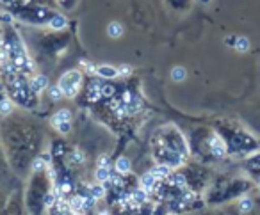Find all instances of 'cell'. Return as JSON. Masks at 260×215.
I'll use <instances>...</instances> for the list:
<instances>
[{
	"mask_svg": "<svg viewBox=\"0 0 260 215\" xmlns=\"http://www.w3.org/2000/svg\"><path fill=\"white\" fill-rule=\"evenodd\" d=\"M80 75L75 71L68 73V75H64L61 79V89L64 91L66 94H70V96H73V94L79 91V86H80Z\"/></svg>",
	"mask_w": 260,
	"mask_h": 215,
	"instance_id": "obj_1",
	"label": "cell"
},
{
	"mask_svg": "<svg viewBox=\"0 0 260 215\" xmlns=\"http://www.w3.org/2000/svg\"><path fill=\"white\" fill-rule=\"evenodd\" d=\"M155 183H157V180H155V176H153L152 172L145 174V176H143V180H141V185H143V189H145V190L155 189Z\"/></svg>",
	"mask_w": 260,
	"mask_h": 215,
	"instance_id": "obj_2",
	"label": "cell"
},
{
	"mask_svg": "<svg viewBox=\"0 0 260 215\" xmlns=\"http://www.w3.org/2000/svg\"><path fill=\"white\" fill-rule=\"evenodd\" d=\"M70 118H72V116H70L68 111H59L57 114L54 116V125H57L59 128H61L62 123H70Z\"/></svg>",
	"mask_w": 260,
	"mask_h": 215,
	"instance_id": "obj_3",
	"label": "cell"
},
{
	"mask_svg": "<svg viewBox=\"0 0 260 215\" xmlns=\"http://www.w3.org/2000/svg\"><path fill=\"white\" fill-rule=\"evenodd\" d=\"M150 172H152V174L155 176L157 182H160V180H164V178H168V176H170V169L162 167V165H160V167H155L153 171H150Z\"/></svg>",
	"mask_w": 260,
	"mask_h": 215,
	"instance_id": "obj_4",
	"label": "cell"
},
{
	"mask_svg": "<svg viewBox=\"0 0 260 215\" xmlns=\"http://www.w3.org/2000/svg\"><path fill=\"white\" fill-rule=\"evenodd\" d=\"M47 77H38V79H34V82H32V89L34 91H41V89H45L47 87Z\"/></svg>",
	"mask_w": 260,
	"mask_h": 215,
	"instance_id": "obj_5",
	"label": "cell"
},
{
	"mask_svg": "<svg viewBox=\"0 0 260 215\" xmlns=\"http://www.w3.org/2000/svg\"><path fill=\"white\" fill-rule=\"evenodd\" d=\"M116 169H118L119 172H126L130 169V162H128V158H125V157H121L118 162H116Z\"/></svg>",
	"mask_w": 260,
	"mask_h": 215,
	"instance_id": "obj_6",
	"label": "cell"
},
{
	"mask_svg": "<svg viewBox=\"0 0 260 215\" xmlns=\"http://www.w3.org/2000/svg\"><path fill=\"white\" fill-rule=\"evenodd\" d=\"M104 93V91H102V87L98 86L96 82L93 84V86H91V91H89V100L91 101H94L96 100V98H100V94Z\"/></svg>",
	"mask_w": 260,
	"mask_h": 215,
	"instance_id": "obj_7",
	"label": "cell"
},
{
	"mask_svg": "<svg viewBox=\"0 0 260 215\" xmlns=\"http://www.w3.org/2000/svg\"><path fill=\"white\" fill-rule=\"evenodd\" d=\"M96 73L102 77H107V79H111V77L116 75V69L112 68H107V66H100V68H96Z\"/></svg>",
	"mask_w": 260,
	"mask_h": 215,
	"instance_id": "obj_8",
	"label": "cell"
},
{
	"mask_svg": "<svg viewBox=\"0 0 260 215\" xmlns=\"http://www.w3.org/2000/svg\"><path fill=\"white\" fill-rule=\"evenodd\" d=\"M96 178L100 180V182H107V180H111V174H109L107 167H100L96 171Z\"/></svg>",
	"mask_w": 260,
	"mask_h": 215,
	"instance_id": "obj_9",
	"label": "cell"
},
{
	"mask_svg": "<svg viewBox=\"0 0 260 215\" xmlns=\"http://www.w3.org/2000/svg\"><path fill=\"white\" fill-rule=\"evenodd\" d=\"M109 34H111L112 38H118L119 34H121V27H119L118 23H112V25H109Z\"/></svg>",
	"mask_w": 260,
	"mask_h": 215,
	"instance_id": "obj_10",
	"label": "cell"
},
{
	"mask_svg": "<svg viewBox=\"0 0 260 215\" xmlns=\"http://www.w3.org/2000/svg\"><path fill=\"white\" fill-rule=\"evenodd\" d=\"M91 192H93L94 199H98V197H104V187H93V189H91Z\"/></svg>",
	"mask_w": 260,
	"mask_h": 215,
	"instance_id": "obj_11",
	"label": "cell"
},
{
	"mask_svg": "<svg viewBox=\"0 0 260 215\" xmlns=\"http://www.w3.org/2000/svg\"><path fill=\"white\" fill-rule=\"evenodd\" d=\"M184 77H185V71L182 68H175L173 69V79L175 80H182Z\"/></svg>",
	"mask_w": 260,
	"mask_h": 215,
	"instance_id": "obj_12",
	"label": "cell"
},
{
	"mask_svg": "<svg viewBox=\"0 0 260 215\" xmlns=\"http://www.w3.org/2000/svg\"><path fill=\"white\" fill-rule=\"evenodd\" d=\"M9 111H11V105H9V101L8 100L0 101V112H2V114H8Z\"/></svg>",
	"mask_w": 260,
	"mask_h": 215,
	"instance_id": "obj_13",
	"label": "cell"
},
{
	"mask_svg": "<svg viewBox=\"0 0 260 215\" xmlns=\"http://www.w3.org/2000/svg\"><path fill=\"white\" fill-rule=\"evenodd\" d=\"M50 96H52V100H59V98H61V89H52L50 91Z\"/></svg>",
	"mask_w": 260,
	"mask_h": 215,
	"instance_id": "obj_14",
	"label": "cell"
},
{
	"mask_svg": "<svg viewBox=\"0 0 260 215\" xmlns=\"http://www.w3.org/2000/svg\"><path fill=\"white\" fill-rule=\"evenodd\" d=\"M119 73H121V75H126V73H130V68H126V66H123V68L119 69Z\"/></svg>",
	"mask_w": 260,
	"mask_h": 215,
	"instance_id": "obj_15",
	"label": "cell"
},
{
	"mask_svg": "<svg viewBox=\"0 0 260 215\" xmlns=\"http://www.w3.org/2000/svg\"><path fill=\"white\" fill-rule=\"evenodd\" d=\"M43 167V162L41 160H36V164H34V169H41Z\"/></svg>",
	"mask_w": 260,
	"mask_h": 215,
	"instance_id": "obj_16",
	"label": "cell"
}]
</instances>
